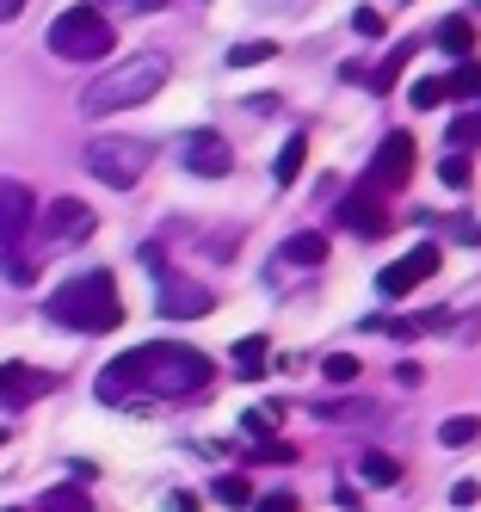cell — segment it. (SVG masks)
<instances>
[{"label":"cell","instance_id":"6da1fadb","mask_svg":"<svg viewBox=\"0 0 481 512\" xmlns=\"http://www.w3.org/2000/svg\"><path fill=\"white\" fill-rule=\"evenodd\" d=\"M216 377V364L198 346H136L124 358H111L99 371V401H130V395H198Z\"/></svg>","mask_w":481,"mask_h":512},{"label":"cell","instance_id":"7a4b0ae2","mask_svg":"<svg viewBox=\"0 0 481 512\" xmlns=\"http://www.w3.org/2000/svg\"><path fill=\"white\" fill-rule=\"evenodd\" d=\"M167 75H173V68L155 50H148V56H124L118 68H105V75L81 93V112L87 118H111V112H130V105H148L167 87Z\"/></svg>","mask_w":481,"mask_h":512},{"label":"cell","instance_id":"3957f363","mask_svg":"<svg viewBox=\"0 0 481 512\" xmlns=\"http://www.w3.org/2000/svg\"><path fill=\"white\" fill-rule=\"evenodd\" d=\"M50 321H56V327H74V334H111V327L124 321L118 278H111V272H81V278H68L56 297H50Z\"/></svg>","mask_w":481,"mask_h":512},{"label":"cell","instance_id":"277c9868","mask_svg":"<svg viewBox=\"0 0 481 512\" xmlns=\"http://www.w3.org/2000/svg\"><path fill=\"white\" fill-rule=\"evenodd\" d=\"M31 223H37V198H31V186H25V179H0V266H7V278H19V284L37 278V266L19 253L25 235H31Z\"/></svg>","mask_w":481,"mask_h":512},{"label":"cell","instance_id":"5b68a950","mask_svg":"<svg viewBox=\"0 0 481 512\" xmlns=\"http://www.w3.org/2000/svg\"><path fill=\"white\" fill-rule=\"evenodd\" d=\"M111 44H118V31H111V19L99 7H68L50 19V50L62 62H99V56H111Z\"/></svg>","mask_w":481,"mask_h":512},{"label":"cell","instance_id":"8992f818","mask_svg":"<svg viewBox=\"0 0 481 512\" xmlns=\"http://www.w3.org/2000/svg\"><path fill=\"white\" fill-rule=\"evenodd\" d=\"M148 161H155V149H148L142 136H93L87 142V173L99 179V186H118V192L136 186V179L148 173Z\"/></svg>","mask_w":481,"mask_h":512},{"label":"cell","instance_id":"52a82bcc","mask_svg":"<svg viewBox=\"0 0 481 512\" xmlns=\"http://www.w3.org/2000/svg\"><path fill=\"white\" fill-rule=\"evenodd\" d=\"M93 229H99V216L81 198H50L44 210H37V235H44L50 247H81Z\"/></svg>","mask_w":481,"mask_h":512},{"label":"cell","instance_id":"ba28073f","mask_svg":"<svg viewBox=\"0 0 481 512\" xmlns=\"http://www.w3.org/2000/svg\"><path fill=\"white\" fill-rule=\"evenodd\" d=\"M432 272H438V247L420 241L414 253H401V260H389V266L377 272V290H383V297H407V290H420Z\"/></svg>","mask_w":481,"mask_h":512},{"label":"cell","instance_id":"9c48e42d","mask_svg":"<svg viewBox=\"0 0 481 512\" xmlns=\"http://www.w3.org/2000/svg\"><path fill=\"white\" fill-rule=\"evenodd\" d=\"M407 179H414V136H383V149L377 161H370V186H383V192H401Z\"/></svg>","mask_w":481,"mask_h":512},{"label":"cell","instance_id":"30bf717a","mask_svg":"<svg viewBox=\"0 0 481 512\" xmlns=\"http://www.w3.org/2000/svg\"><path fill=\"white\" fill-rule=\"evenodd\" d=\"M185 167H192L198 179H222L235 167V155H229V142H222L216 130H192L185 136Z\"/></svg>","mask_w":481,"mask_h":512},{"label":"cell","instance_id":"8fae6325","mask_svg":"<svg viewBox=\"0 0 481 512\" xmlns=\"http://www.w3.org/2000/svg\"><path fill=\"white\" fill-rule=\"evenodd\" d=\"M167 321H198V315H210L216 309V297H210V290L204 284H185V278H167L161 284V303H155Z\"/></svg>","mask_w":481,"mask_h":512},{"label":"cell","instance_id":"7c38bea8","mask_svg":"<svg viewBox=\"0 0 481 512\" xmlns=\"http://www.w3.org/2000/svg\"><path fill=\"white\" fill-rule=\"evenodd\" d=\"M340 223H346V229H358L364 241H377V235L389 229V210H383L377 198H370V192H352V198L340 204Z\"/></svg>","mask_w":481,"mask_h":512},{"label":"cell","instance_id":"4fadbf2b","mask_svg":"<svg viewBox=\"0 0 481 512\" xmlns=\"http://www.w3.org/2000/svg\"><path fill=\"white\" fill-rule=\"evenodd\" d=\"M438 50H451V56L469 62V50H475V19L469 13H451V19L438 25Z\"/></svg>","mask_w":481,"mask_h":512},{"label":"cell","instance_id":"5bb4252c","mask_svg":"<svg viewBox=\"0 0 481 512\" xmlns=\"http://www.w3.org/2000/svg\"><path fill=\"white\" fill-rule=\"evenodd\" d=\"M303 161H309V136H290L284 149H278V161H272V179H278V186H296Z\"/></svg>","mask_w":481,"mask_h":512},{"label":"cell","instance_id":"9a60e30c","mask_svg":"<svg viewBox=\"0 0 481 512\" xmlns=\"http://www.w3.org/2000/svg\"><path fill=\"white\" fill-rule=\"evenodd\" d=\"M284 260H290V266H321V260H327V235H315V229L290 235V241H284Z\"/></svg>","mask_w":481,"mask_h":512},{"label":"cell","instance_id":"2e32d148","mask_svg":"<svg viewBox=\"0 0 481 512\" xmlns=\"http://www.w3.org/2000/svg\"><path fill=\"white\" fill-rule=\"evenodd\" d=\"M358 475H364L370 488H395V482H401V463H395L389 451H364V457H358Z\"/></svg>","mask_w":481,"mask_h":512},{"label":"cell","instance_id":"e0dca14e","mask_svg":"<svg viewBox=\"0 0 481 512\" xmlns=\"http://www.w3.org/2000/svg\"><path fill=\"white\" fill-rule=\"evenodd\" d=\"M475 438H481V420H475V414H451V420L438 426V445H444V451H469Z\"/></svg>","mask_w":481,"mask_h":512},{"label":"cell","instance_id":"ac0fdd59","mask_svg":"<svg viewBox=\"0 0 481 512\" xmlns=\"http://www.w3.org/2000/svg\"><path fill=\"white\" fill-rule=\"evenodd\" d=\"M475 93H481V62L469 56V62L457 68V75L444 81V99H475Z\"/></svg>","mask_w":481,"mask_h":512},{"label":"cell","instance_id":"d6986e66","mask_svg":"<svg viewBox=\"0 0 481 512\" xmlns=\"http://www.w3.org/2000/svg\"><path fill=\"white\" fill-rule=\"evenodd\" d=\"M272 56H278L272 38H253V44H235L229 50V68H259V62H272Z\"/></svg>","mask_w":481,"mask_h":512},{"label":"cell","instance_id":"ffe728a7","mask_svg":"<svg viewBox=\"0 0 481 512\" xmlns=\"http://www.w3.org/2000/svg\"><path fill=\"white\" fill-rule=\"evenodd\" d=\"M235 364H241V377H259V371H266V340H259V334L235 340Z\"/></svg>","mask_w":481,"mask_h":512},{"label":"cell","instance_id":"44dd1931","mask_svg":"<svg viewBox=\"0 0 481 512\" xmlns=\"http://www.w3.org/2000/svg\"><path fill=\"white\" fill-rule=\"evenodd\" d=\"M358 371H364V364H358L352 352H327V358H321V377H327V383H358Z\"/></svg>","mask_w":481,"mask_h":512},{"label":"cell","instance_id":"7402d4cb","mask_svg":"<svg viewBox=\"0 0 481 512\" xmlns=\"http://www.w3.org/2000/svg\"><path fill=\"white\" fill-rule=\"evenodd\" d=\"M407 105H414V112H432V105H444V81H438V75H420L414 87H407Z\"/></svg>","mask_w":481,"mask_h":512},{"label":"cell","instance_id":"603a6c76","mask_svg":"<svg viewBox=\"0 0 481 512\" xmlns=\"http://www.w3.org/2000/svg\"><path fill=\"white\" fill-rule=\"evenodd\" d=\"M44 512H93V494H81V488H50L44 494Z\"/></svg>","mask_w":481,"mask_h":512},{"label":"cell","instance_id":"cb8c5ba5","mask_svg":"<svg viewBox=\"0 0 481 512\" xmlns=\"http://www.w3.org/2000/svg\"><path fill=\"white\" fill-rule=\"evenodd\" d=\"M438 179H444V186H451V192H463V186H469V179H475V167H469V155H444V161H438Z\"/></svg>","mask_w":481,"mask_h":512},{"label":"cell","instance_id":"d4e9b609","mask_svg":"<svg viewBox=\"0 0 481 512\" xmlns=\"http://www.w3.org/2000/svg\"><path fill=\"white\" fill-rule=\"evenodd\" d=\"M216 500H222V506H235V512H241V506H253L247 475H222V482H216Z\"/></svg>","mask_w":481,"mask_h":512},{"label":"cell","instance_id":"484cf974","mask_svg":"<svg viewBox=\"0 0 481 512\" xmlns=\"http://www.w3.org/2000/svg\"><path fill=\"white\" fill-rule=\"evenodd\" d=\"M407 56H414V44H401V50H389V62L377 68V75H370V87H377V93H383V87H395V75H401V68H407Z\"/></svg>","mask_w":481,"mask_h":512},{"label":"cell","instance_id":"4316f807","mask_svg":"<svg viewBox=\"0 0 481 512\" xmlns=\"http://www.w3.org/2000/svg\"><path fill=\"white\" fill-rule=\"evenodd\" d=\"M352 31H364V38H383V13H377V7H358V13H352Z\"/></svg>","mask_w":481,"mask_h":512},{"label":"cell","instance_id":"83f0119b","mask_svg":"<svg viewBox=\"0 0 481 512\" xmlns=\"http://www.w3.org/2000/svg\"><path fill=\"white\" fill-rule=\"evenodd\" d=\"M253 512H303V500L296 494H266V500H253Z\"/></svg>","mask_w":481,"mask_h":512},{"label":"cell","instance_id":"f1b7e54d","mask_svg":"<svg viewBox=\"0 0 481 512\" xmlns=\"http://www.w3.org/2000/svg\"><path fill=\"white\" fill-rule=\"evenodd\" d=\"M241 426H247V432H253V438H266V432H272V426H278V408H272V414H266V408H253V414H247V420H241Z\"/></svg>","mask_w":481,"mask_h":512},{"label":"cell","instance_id":"f546056e","mask_svg":"<svg viewBox=\"0 0 481 512\" xmlns=\"http://www.w3.org/2000/svg\"><path fill=\"white\" fill-rule=\"evenodd\" d=\"M475 136H481V118H457V124H451V142H457V149H469Z\"/></svg>","mask_w":481,"mask_h":512},{"label":"cell","instance_id":"4dcf8cb0","mask_svg":"<svg viewBox=\"0 0 481 512\" xmlns=\"http://www.w3.org/2000/svg\"><path fill=\"white\" fill-rule=\"evenodd\" d=\"M395 383L401 389H420V364H395Z\"/></svg>","mask_w":481,"mask_h":512},{"label":"cell","instance_id":"1f68e13d","mask_svg":"<svg viewBox=\"0 0 481 512\" xmlns=\"http://www.w3.org/2000/svg\"><path fill=\"white\" fill-rule=\"evenodd\" d=\"M475 494H481L475 482H457V488H451V500H457V506H475Z\"/></svg>","mask_w":481,"mask_h":512},{"label":"cell","instance_id":"d6a6232c","mask_svg":"<svg viewBox=\"0 0 481 512\" xmlns=\"http://www.w3.org/2000/svg\"><path fill=\"white\" fill-rule=\"evenodd\" d=\"M167 506H173V512H198V500H192V494H173Z\"/></svg>","mask_w":481,"mask_h":512},{"label":"cell","instance_id":"836d02e7","mask_svg":"<svg viewBox=\"0 0 481 512\" xmlns=\"http://www.w3.org/2000/svg\"><path fill=\"white\" fill-rule=\"evenodd\" d=\"M19 7H25V0H0V19H19Z\"/></svg>","mask_w":481,"mask_h":512},{"label":"cell","instance_id":"e575fe53","mask_svg":"<svg viewBox=\"0 0 481 512\" xmlns=\"http://www.w3.org/2000/svg\"><path fill=\"white\" fill-rule=\"evenodd\" d=\"M124 7H142V13H148V7H161V0H124Z\"/></svg>","mask_w":481,"mask_h":512},{"label":"cell","instance_id":"d590c367","mask_svg":"<svg viewBox=\"0 0 481 512\" xmlns=\"http://www.w3.org/2000/svg\"><path fill=\"white\" fill-rule=\"evenodd\" d=\"M7 512H25V506H7Z\"/></svg>","mask_w":481,"mask_h":512},{"label":"cell","instance_id":"8d00e7d4","mask_svg":"<svg viewBox=\"0 0 481 512\" xmlns=\"http://www.w3.org/2000/svg\"><path fill=\"white\" fill-rule=\"evenodd\" d=\"M0 445H7V432H0Z\"/></svg>","mask_w":481,"mask_h":512},{"label":"cell","instance_id":"74e56055","mask_svg":"<svg viewBox=\"0 0 481 512\" xmlns=\"http://www.w3.org/2000/svg\"><path fill=\"white\" fill-rule=\"evenodd\" d=\"M475 7H481V0H475Z\"/></svg>","mask_w":481,"mask_h":512}]
</instances>
